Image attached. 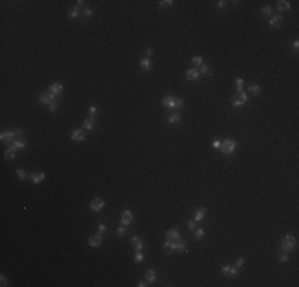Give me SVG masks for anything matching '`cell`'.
<instances>
[{
    "mask_svg": "<svg viewBox=\"0 0 299 287\" xmlns=\"http://www.w3.org/2000/svg\"><path fill=\"white\" fill-rule=\"evenodd\" d=\"M94 126H96L94 117H89V118H86V120L83 121V129H86V131H91V129H94Z\"/></svg>",
    "mask_w": 299,
    "mask_h": 287,
    "instance_id": "e0dca14e",
    "label": "cell"
},
{
    "mask_svg": "<svg viewBox=\"0 0 299 287\" xmlns=\"http://www.w3.org/2000/svg\"><path fill=\"white\" fill-rule=\"evenodd\" d=\"M239 99H240V101L243 102V104H245V102H247V101H248V96H247V94H245V93H243V91H242V93H239Z\"/></svg>",
    "mask_w": 299,
    "mask_h": 287,
    "instance_id": "7bdbcfd3",
    "label": "cell"
},
{
    "mask_svg": "<svg viewBox=\"0 0 299 287\" xmlns=\"http://www.w3.org/2000/svg\"><path fill=\"white\" fill-rule=\"evenodd\" d=\"M62 91H64V86L61 83H53L49 86V94H51V97L53 99H56V97H59L62 94Z\"/></svg>",
    "mask_w": 299,
    "mask_h": 287,
    "instance_id": "5b68a950",
    "label": "cell"
},
{
    "mask_svg": "<svg viewBox=\"0 0 299 287\" xmlns=\"http://www.w3.org/2000/svg\"><path fill=\"white\" fill-rule=\"evenodd\" d=\"M173 101H175V97L170 96V94H167V96L162 97V105H164L165 109H172L173 110Z\"/></svg>",
    "mask_w": 299,
    "mask_h": 287,
    "instance_id": "5bb4252c",
    "label": "cell"
},
{
    "mask_svg": "<svg viewBox=\"0 0 299 287\" xmlns=\"http://www.w3.org/2000/svg\"><path fill=\"white\" fill-rule=\"evenodd\" d=\"M70 137H72V140H75V142H83V140L86 139V136H84L83 129H75V131H72Z\"/></svg>",
    "mask_w": 299,
    "mask_h": 287,
    "instance_id": "52a82bcc",
    "label": "cell"
},
{
    "mask_svg": "<svg viewBox=\"0 0 299 287\" xmlns=\"http://www.w3.org/2000/svg\"><path fill=\"white\" fill-rule=\"evenodd\" d=\"M204 236H205V231H204L202 228H196V230H194V238L197 239V241L204 239Z\"/></svg>",
    "mask_w": 299,
    "mask_h": 287,
    "instance_id": "4316f807",
    "label": "cell"
},
{
    "mask_svg": "<svg viewBox=\"0 0 299 287\" xmlns=\"http://www.w3.org/2000/svg\"><path fill=\"white\" fill-rule=\"evenodd\" d=\"M104 206H105V201L102 198H94L91 201V204H89V207H91L92 212H100L102 209H104Z\"/></svg>",
    "mask_w": 299,
    "mask_h": 287,
    "instance_id": "3957f363",
    "label": "cell"
},
{
    "mask_svg": "<svg viewBox=\"0 0 299 287\" xmlns=\"http://www.w3.org/2000/svg\"><path fill=\"white\" fill-rule=\"evenodd\" d=\"M167 121L170 123V125H177V123H180V121H181V117H180V115H178L177 112H173V113H170V115H169Z\"/></svg>",
    "mask_w": 299,
    "mask_h": 287,
    "instance_id": "d4e9b609",
    "label": "cell"
},
{
    "mask_svg": "<svg viewBox=\"0 0 299 287\" xmlns=\"http://www.w3.org/2000/svg\"><path fill=\"white\" fill-rule=\"evenodd\" d=\"M97 231L102 234V233H105L107 231V225H104V223H99V226H97Z\"/></svg>",
    "mask_w": 299,
    "mask_h": 287,
    "instance_id": "bcb514c9",
    "label": "cell"
},
{
    "mask_svg": "<svg viewBox=\"0 0 299 287\" xmlns=\"http://www.w3.org/2000/svg\"><path fill=\"white\" fill-rule=\"evenodd\" d=\"M16 174H18V177L21 179V180H24V179H25V172H24V169H18V171H16Z\"/></svg>",
    "mask_w": 299,
    "mask_h": 287,
    "instance_id": "f6af8a7d",
    "label": "cell"
},
{
    "mask_svg": "<svg viewBox=\"0 0 299 287\" xmlns=\"http://www.w3.org/2000/svg\"><path fill=\"white\" fill-rule=\"evenodd\" d=\"M236 148H237V142L234 139L223 140V142H221V147H220V150L224 153V155H232V153L236 152Z\"/></svg>",
    "mask_w": 299,
    "mask_h": 287,
    "instance_id": "7a4b0ae2",
    "label": "cell"
},
{
    "mask_svg": "<svg viewBox=\"0 0 299 287\" xmlns=\"http://www.w3.org/2000/svg\"><path fill=\"white\" fill-rule=\"evenodd\" d=\"M16 137H18V129L16 131H3L2 134H0V139L3 140V142H13V140H16Z\"/></svg>",
    "mask_w": 299,
    "mask_h": 287,
    "instance_id": "277c9868",
    "label": "cell"
},
{
    "mask_svg": "<svg viewBox=\"0 0 299 287\" xmlns=\"http://www.w3.org/2000/svg\"><path fill=\"white\" fill-rule=\"evenodd\" d=\"M124 234H126V226H124V225H121V226H119V228L116 230V236H118V238H123Z\"/></svg>",
    "mask_w": 299,
    "mask_h": 287,
    "instance_id": "e575fe53",
    "label": "cell"
},
{
    "mask_svg": "<svg viewBox=\"0 0 299 287\" xmlns=\"http://www.w3.org/2000/svg\"><path fill=\"white\" fill-rule=\"evenodd\" d=\"M5 158H7V160H15V158H16V150H11V148H8L7 150V152H5Z\"/></svg>",
    "mask_w": 299,
    "mask_h": 287,
    "instance_id": "f1b7e54d",
    "label": "cell"
},
{
    "mask_svg": "<svg viewBox=\"0 0 299 287\" xmlns=\"http://www.w3.org/2000/svg\"><path fill=\"white\" fill-rule=\"evenodd\" d=\"M183 107V99L181 97H175V101H173V110H178V109H181Z\"/></svg>",
    "mask_w": 299,
    "mask_h": 287,
    "instance_id": "d6a6232c",
    "label": "cell"
},
{
    "mask_svg": "<svg viewBox=\"0 0 299 287\" xmlns=\"http://www.w3.org/2000/svg\"><path fill=\"white\" fill-rule=\"evenodd\" d=\"M100 244H102V234L100 233H97V234L89 238V246L91 247H99Z\"/></svg>",
    "mask_w": 299,
    "mask_h": 287,
    "instance_id": "4fadbf2b",
    "label": "cell"
},
{
    "mask_svg": "<svg viewBox=\"0 0 299 287\" xmlns=\"http://www.w3.org/2000/svg\"><path fill=\"white\" fill-rule=\"evenodd\" d=\"M25 145H27V142H25L24 139H16L11 142L10 148L11 150H22V148H25Z\"/></svg>",
    "mask_w": 299,
    "mask_h": 287,
    "instance_id": "30bf717a",
    "label": "cell"
},
{
    "mask_svg": "<svg viewBox=\"0 0 299 287\" xmlns=\"http://www.w3.org/2000/svg\"><path fill=\"white\" fill-rule=\"evenodd\" d=\"M132 218H134L132 212H131V211H124V212L121 214V225H124V226L131 225V223H132Z\"/></svg>",
    "mask_w": 299,
    "mask_h": 287,
    "instance_id": "9c48e42d",
    "label": "cell"
},
{
    "mask_svg": "<svg viewBox=\"0 0 299 287\" xmlns=\"http://www.w3.org/2000/svg\"><path fill=\"white\" fill-rule=\"evenodd\" d=\"M57 107H59V104H57V101L54 99V101H51L49 104H48V109L51 110V112H56L57 110Z\"/></svg>",
    "mask_w": 299,
    "mask_h": 287,
    "instance_id": "836d02e7",
    "label": "cell"
},
{
    "mask_svg": "<svg viewBox=\"0 0 299 287\" xmlns=\"http://www.w3.org/2000/svg\"><path fill=\"white\" fill-rule=\"evenodd\" d=\"M145 281L150 282V284L156 281V271H155V269H148V271L145 273Z\"/></svg>",
    "mask_w": 299,
    "mask_h": 287,
    "instance_id": "cb8c5ba5",
    "label": "cell"
},
{
    "mask_svg": "<svg viewBox=\"0 0 299 287\" xmlns=\"http://www.w3.org/2000/svg\"><path fill=\"white\" fill-rule=\"evenodd\" d=\"M231 105H232V107H242V105H243V102L239 99V97H234L232 102H231Z\"/></svg>",
    "mask_w": 299,
    "mask_h": 287,
    "instance_id": "f35d334b",
    "label": "cell"
},
{
    "mask_svg": "<svg viewBox=\"0 0 299 287\" xmlns=\"http://www.w3.org/2000/svg\"><path fill=\"white\" fill-rule=\"evenodd\" d=\"M199 69L197 67H194V69H189V70H186V78L189 80V81H196L199 78Z\"/></svg>",
    "mask_w": 299,
    "mask_h": 287,
    "instance_id": "8fae6325",
    "label": "cell"
},
{
    "mask_svg": "<svg viewBox=\"0 0 299 287\" xmlns=\"http://www.w3.org/2000/svg\"><path fill=\"white\" fill-rule=\"evenodd\" d=\"M83 16H84V18H91V16H92V10H91V8H83Z\"/></svg>",
    "mask_w": 299,
    "mask_h": 287,
    "instance_id": "60d3db41",
    "label": "cell"
},
{
    "mask_svg": "<svg viewBox=\"0 0 299 287\" xmlns=\"http://www.w3.org/2000/svg\"><path fill=\"white\" fill-rule=\"evenodd\" d=\"M196 225H197V222H196L194 218L188 222V228H189V230H196Z\"/></svg>",
    "mask_w": 299,
    "mask_h": 287,
    "instance_id": "ee69618b",
    "label": "cell"
},
{
    "mask_svg": "<svg viewBox=\"0 0 299 287\" xmlns=\"http://www.w3.org/2000/svg\"><path fill=\"white\" fill-rule=\"evenodd\" d=\"M261 13H263L264 16H269V18H271V16H272V8L271 7H264L263 10H261Z\"/></svg>",
    "mask_w": 299,
    "mask_h": 287,
    "instance_id": "74e56055",
    "label": "cell"
},
{
    "mask_svg": "<svg viewBox=\"0 0 299 287\" xmlns=\"http://www.w3.org/2000/svg\"><path fill=\"white\" fill-rule=\"evenodd\" d=\"M242 265H243V259H242V257H239V259H237V268H240Z\"/></svg>",
    "mask_w": 299,
    "mask_h": 287,
    "instance_id": "f5cc1de1",
    "label": "cell"
},
{
    "mask_svg": "<svg viewBox=\"0 0 299 287\" xmlns=\"http://www.w3.org/2000/svg\"><path fill=\"white\" fill-rule=\"evenodd\" d=\"M143 260H145V255L142 254V250H140V252H135V255H134V262H135V263H142Z\"/></svg>",
    "mask_w": 299,
    "mask_h": 287,
    "instance_id": "f546056e",
    "label": "cell"
},
{
    "mask_svg": "<svg viewBox=\"0 0 299 287\" xmlns=\"http://www.w3.org/2000/svg\"><path fill=\"white\" fill-rule=\"evenodd\" d=\"M205 214H207V209H205V207H199L197 211H196V214H194V220L199 223V222L202 220L204 217H205Z\"/></svg>",
    "mask_w": 299,
    "mask_h": 287,
    "instance_id": "ffe728a7",
    "label": "cell"
},
{
    "mask_svg": "<svg viewBox=\"0 0 299 287\" xmlns=\"http://www.w3.org/2000/svg\"><path fill=\"white\" fill-rule=\"evenodd\" d=\"M173 244H175V250H177V252H185V250L188 249V244H186V241H185L183 238L175 239Z\"/></svg>",
    "mask_w": 299,
    "mask_h": 287,
    "instance_id": "ba28073f",
    "label": "cell"
},
{
    "mask_svg": "<svg viewBox=\"0 0 299 287\" xmlns=\"http://www.w3.org/2000/svg\"><path fill=\"white\" fill-rule=\"evenodd\" d=\"M221 273H223L224 276L236 278V276L239 275V268H237V267H231V265H224V267L221 268Z\"/></svg>",
    "mask_w": 299,
    "mask_h": 287,
    "instance_id": "8992f818",
    "label": "cell"
},
{
    "mask_svg": "<svg viewBox=\"0 0 299 287\" xmlns=\"http://www.w3.org/2000/svg\"><path fill=\"white\" fill-rule=\"evenodd\" d=\"M165 238L170 239V241H175V239L180 238V231H178V228H170L167 233H165Z\"/></svg>",
    "mask_w": 299,
    "mask_h": 287,
    "instance_id": "2e32d148",
    "label": "cell"
},
{
    "mask_svg": "<svg viewBox=\"0 0 299 287\" xmlns=\"http://www.w3.org/2000/svg\"><path fill=\"white\" fill-rule=\"evenodd\" d=\"M96 113H97V107L96 105H91V107H89V117H96Z\"/></svg>",
    "mask_w": 299,
    "mask_h": 287,
    "instance_id": "b9f144b4",
    "label": "cell"
},
{
    "mask_svg": "<svg viewBox=\"0 0 299 287\" xmlns=\"http://www.w3.org/2000/svg\"><path fill=\"white\" fill-rule=\"evenodd\" d=\"M193 64H194V66H202V64H204V59H202V56H194L193 58Z\"/></svg>",
    "mask_w": 299,
    "mask_h": 287,
    "instance_id": "d590c367",
    "label": "cell"
},
{
    "mask_svg": "<svg viewBox=\"0 0 299 287\" xmlns=\"http://www.w3.org/2000/svg\"><path fill=\"white\" fill-rule=\"evenodd\" d=\"M137 286H139V287H143V286H147V284H145L143 281H140V282H137Z\"/></svg>",
    "mask_w": 299,
    "mask_h": 287,
    "instance_id": "11a10c76",
    "label": "cell"
},
{
    "mask_svg": "<svg viewBox=\"0 0 299 287\" xmlns=\"http://www.w3.org/2000/svg\"><path fill=\"white\" fill-rule=\"evenodd\" d=\"M248 91H250L251 94H255V96H258V94L261 93V86H259V85H250V86H248Z\"/></svg>",
    "mask_w": 299,
    "mask_h": 287,
    "instance_id": "484cf974",
    "label": "cell"
},
{
    "mask_svg": "<svg viewBox=\"0 0 299 287\" xmlns=\"http://www.w3.org/2000/svg\"><path fill=\"white\" fill-rule=\"evenodd\" d=\"M164 250H165V254H173V252H175V244H173V241L167 239V241L164 242Z\"/></svg>",
    "mask_w": 299,
    "mask_h": 287,
    "instance_id": "603a6c76",
    "label": "cell"
},
{
    "mask_svg": "<svg viewBox=\"0 0 299 287\" xmlns=\"http://www.w3.org/2000/svg\"><path fill=\"white\" fill-rule=\"evenodd\" d=\"M288 260H290V254H288V252H283V250H282V254H280V257H279V262H280V263H287Z\"/></svg>",
    "mask_w": 299,
    "mask_h": 287,
    "instance_id": "4dcf8cb0",
    "label": "cell"
},
{
    "mask_svg": "<svg viewBox=\"0 0 299 287\" xmlns=\"http://www.w3.org/2000/svg\"><path fill=\"white\" fill-rule=\"evenodd\" d=\"M212 145H213V148H220L221 147V140H218V139H215L212 142Z\"/></svg>",
    "mask_w": 299,
    "mask_h": 287,
    "instance_id": "7dc6e473",
    "label": "cell"
},
{
    "mask_svg": "<svg viewBox=\"0 0 299 287\" xmlns=\"http://www.w3.org/2000/svg\"><path fill=\"white\" fill-rule=\"evenodd\" d=\"M296 244H298V241H296V238L294 236H291V234H287L283 239H282V242H280V247H282V250L283 252H291V250H294L296 249Z\"/></svg>",
    "mask_w": 299,
    "mask_h": 287,
    "instance_id": "6da1fadb",
    "label": "cell"
},
{
    "mask_svg": "<svg viewBox=\"0 0 299 287\" xmlns=\"http://www.w3.org/2000/svg\"><path fill=\"white\" fill-rule=\"evenodd\" d=\"M51 101H54V99L51 97V94H48V93H41L40 96H38V102H41V104H46V105H48Z\"/></svg>",
    "mask_w": 299,
    "mask_h": 287,
    "instance_id": "7402d4cb",
    "label": "cell"
},
{
    "mask_svg": "<svg viewBox=\"0 0 299 287\" xmlns=\"http://www.w3.org/2000/svg\"><path fill=\"white\" fill-rule=\"evenodd\" d=\"M78 13H80V8H78V7L72 8V10L69 11V18H70V19H75V18H78Z\"/></svg>",
    "mask_w": 299,
    "mask_h": 287,
    "instance_id": "1f68e13d",
    "label": "cell"
},
{
    "mask_svg": "<svg viewBox=\"0 0 299 287\" xmlns=\"http://www.w3.org/2000/svg\"><path fill=\"white\" fill-rule=\"evenodd\" d=\"M151 54H153V48H147V50H145V56H147V58H150Z\"/></svg>",
    "mask_w": 299,
    "mask_h": 287,
    "instance_id": "681fc988",
    "label": "cell"
},
{
    "mask_svg": "<svg viewBox=\"0 0 299 287\" xmlns=\"http://www.w3.org/2000/svg\"><path fill=\"white\" fill-rule=\"evenodd\" d=\"M216 7H218V8H224L226 7V2H224V0H220V2H216Z\"/></svg>",
    "mask_w": 299,
    "mask_h": 287,
    "instance_id": "f907efd6",
    "label": "cell"
},
{
    "mask_svg": "<svg viewBox=\"0 0 299 287\" xmlns=\"http://www.w3.org/2000/svg\"><path fill=\"white\" fill-rule=\"evenodd\" d=\"M159 5H161V7H164V8L172 7V5H173V0H162V2H159Z\"/></svg>",
    "mask_w": 299,
    "mask_h": 287,
    "instance_id": "ab89813d",
    "label": "cell"
},
{
    "mask_svg": "<svg viewBox=\"0 0 299 287\" xmlns=\"http://www.w3.org/2000/svg\"><path fill=\"white\" fill-rule=\"evenodd\" d=\"M131 242H132V246H134L135 252H140V250L143 249V241H142L139 236H132V238H131Z\"/></svg>",
    "mask_w": 299,
    "mask_h": 287,
    "instance_id": "7c38bea8",
    "label": "cell"
},
{
    "mask_svg": "<svg viewBox=\"0 0 299 287\" xmlns=\"http://www.w3.org/2000/svg\"><path fill=\"white\" fill-rule=\"evenodd\" d=\"M298 48H299V40L296 38V40L293 42V50H294V51H298Z\"/></svg>",
    "mask_w": 299,
    "mask_h": 287,
    "instance_id": "816d5d0a",
    "label": "cell"
},
{
    "mask_svg": "<svg viewBox=\"0 0 299 287\" xmlns=\"http://www.w3.org/2000/svg\"><path fill=\"white\" fill-rule=\"evenodd\" d=\"M291 8V3L287 2V0H280V2H277V10L279 11H287Z\"/></svg>",
    "mask_w": 299,
    "mask_h": 287,
    "instance_id": "44dd1931",
    "label": "cell"
},
{
    "mask_svg": "<svg viewBox=\"0 0 299 287\" xmlns=\"http://www.w3.org/2000/svg\"><path fill=\"white\" fill-rule=\"evenodd\" d=\"M0 281H2V286L5 287V286H8V279H7V276L5 275H2V278H0Z\"/></svg>",
    "mask_w": 299,
    "mask_h": 287,
    "instance_id": "c3c4849f",
    "label": "cell"
},
{
    "mask_svg": "<svg viewBox=\"0 0 299 287\" xmlns=\"http://www.w3.org/2000/svg\"><path fill=\"white\" fill-rule=\"evenodd\" d=\"M280 23H282V16L280 15H274V16L269 18V26H271V27H279Z\"/></svg>",
    "mask_w": 299,
    "mask_h": 287,
    "instance_id": "ac0fdd59",
    "label": "cell"
},
{
    "mask_svg": "<svg viewBox=\"0 0 299 287\" xmlns=\"http://www.w3.org/2000/svg\"><path fill=\"white\" fill-rule=\"evenodd\" d=\"M45 179H46V174L45 172H38V174L33 172V174H30V180H32V183H35V185H37V183H40V182H43Z\"/></svg>",
    "mask_w": 299,
    "mask_h": 287,
    "instance_id": "9a60e30c",
    "label": "cell"
},
{
    "mask_svg": "<svg viewBox=\"0 0 299 287\" xmlns=\"http://www.w3.org/2000/svg\"><path fill=\"white\" fill-rule=\"evenodd\" d=\"M236 88H237V93H242V88H243V80L242 78L236 80Z\"/></svg>",
    "mask_w": 299,
    "mask_h": 287,
    "instance_id": "8d00e7d4",
    "label": "cell"
},
{
    "mask_svg": "<svg viewBox=\"0 0 299 287\" xmlns=\"http://www.w3.org/2000/svg\"><path fill=\"white\" fill-rule=\"evenodd\" d=\"M140 67L145 70V72H148V70H151V67H153V64H151V59L150 58H143L142 61H140Z\"/></svg>",
    "mask_w": 299,
    "mask_h": 287,
    "instance_id": "d6986e66",
    "label": "cell"
},
{
    "mask_svg": "<svg viewBox=\"0 0 299 287\" xmlns=\"http://www.w3.org/2000/svg\"><path fill=\"white\" fill-rule=\"evenodd\" d=\"M83 5H84V2H83V0H78V2H76V7H78V8H81Z\"/></svg>",
    "mask_w": 299,
    "mask_h": 287,
    "instance_id": "db71d44e",
    "label": "cell"
},
{
    "mask_svg": "<svg viewBox=\"0 0 299 287\" xmlns=\"http://www.w3.org/2000/svg\"><path fill=\"white\" fill-rule=\"evenodd\" d=\"M199 74H202V75H212V70H210V67H208L207 64H202V66H200V69H199Z\"/></svg>",
    "mask_w": 299,
    "mask_h": 287,
    "instance_id": "83f0119b",
    "label": "cell"
}]
</instances>
